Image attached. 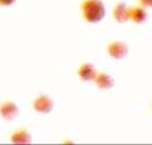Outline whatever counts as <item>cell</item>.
Segmentation results:
<instances>
[{"mask_svg": "<svg viewBox=\"0 0 152 145\" xmlns=\"http://www.w3.org/2000/svg\"><path fill=\"white\" fill-rule=\"evenodd\" d=\"M79 9L84 21L87 23H99L105 16V6L102 0H83Z\"/></svg>", "mask_w": 152, "mask_h": 145, "instance_id": "obj_1", "label": "cell"}, {"mask_svg": "<svg viewBox=\"0 0 152 145\" xmlns=\"http://www.w3.org/2000/svg\"><path fill=\"white\" fill-rule=\"evenodd\" d=\"M105 49H107V55L112 60H115V61L125 58L128 55V52H129L128 45L126 42H124V41H120V40H112V41H110L107 45Z\"/></svg>", "mask_w": 152, "mask_h": 145, "instance_id": "obj_2", "label": "cell"}, {"mask_svg": "<svg viewBox=\"0 0 152 145\" xmlns=\"http://www.w3.org/2000/svg\"><path fill=\"white\" fill-rule=\"evenodd\" d=\"M32 107L33 110L40 113V114H48L53 111L54 109V101L50 96L42 94V95H39L36 98L32 101Z\"/></svg>", "mask_w": 152, "mask_h": 145, "instance_id": "obj_3", "label": "cell"}, {"mask_svg": "<svg viewBox=\"0 0 152 145\" xmlns=\"http://www.w3.org/2000/svg\"><path fill=\"white\" fill-rule=\"evenodd\" d=\"M20 113V109L13 101H2L0 103V117L6 120L12 121L14 120Z\"/></svg>", "mask_w": 152, "mask_h": 145, "instance_id": "obj_4", "label": "cell"}, {"mask_svg": "<svg viewBox=\"0 0 152 145\" xmlns=\"http://www.w3.org/2000/svg\"><path fill=\"white\" fill-rule=\"evenodd\" d=\"M93 81H94L95 86L99 89H102V90H109L114 86V79L107 72L96 71Z\"/></svg>", "mask_w": 152, "mask_h": 145, "instance_id": "obj_5", "label": "cell"}, {"mask_svg": "<svg viewBox=\"0 0 152 145\" xmlns=\"http://www.w3.org/2000/svg\"><path fill=\"white\" fill-rule=\"evenodd\" d=\"M128 16H129V21L136 24H142L148 20V10L141 5L130 6L128 7Z\"/></svg>", "mask_w": 152, "mask_h": 145, "instance_id": "obj_6", "label": "cell"}, {"mask_svg": "<svg viewBox=\"0 0 152 145\" xmlns=\"http://www.w3.org/2000/svg\"><path fill=\"white\" fill-rule=\"evenodd\" d=\"M9 139L13 144H30L32 142V136L26 128L20 127L10 134Z\"/></svg>", "mask_w": 152, "mask_h": 145, "instance_id": "obj_7", "label": "cell"}, {"mask_svg": "<svg viewBox=\"0 0 152 145\" xmlns=\"http://www.w3.org/2000/svg\"><path fill=\"white\" fill-rule=\"evenodd\" d=\"M112 17L117 23H126L129 21L128 6L124 2H117L112 7Z\"/></svg>", "mask_w": 152, "mask_h": 145, "instance_id": "obj_8", "label": "cell"}, {"mask_svg": "<svg viewBox=\"0 0 152 145\" xmlns=\"http://www.w3.org/2000/svg\"><path fill=\"white\" fill-rule=\"evenodd\" d=\"M96 73V69L94 66L93 63L89 62H85L79 65V68L77 70V76L79 77L83 81H91L94 79Z\"/></svg>", "mask_w": 152, "mask_h": 145, "instance_id": "obj_9", "label": "cell"}, {"mask_svg": "<svg viewBox=\"0 0 152 145\" xmlns=\"http://www.w3.org/2000/svg\"><path fill=\"white\" fill-rule=\"evenodd\" d=\"M138 2H140L141 6L145 7L146 9L152 6V0H138Z\"/></svg>", "mask_w": 152, "mask_h": 145, "instance_id": "obj_10", "label": "cell"}, {"mask_svg": "<svg viewBox=\"0 0 152 145\" xmlns=\"http://www.w3.org/2000/svg\"><path fill=\"white\" fill-rule=\"evenodd\" d=\"M16 0H0V6H12Z\"/></svg>", "mask_w": 152, "mask_h": 145, "instance_id": "obj_11", "label": "cell"}]
</instances>
